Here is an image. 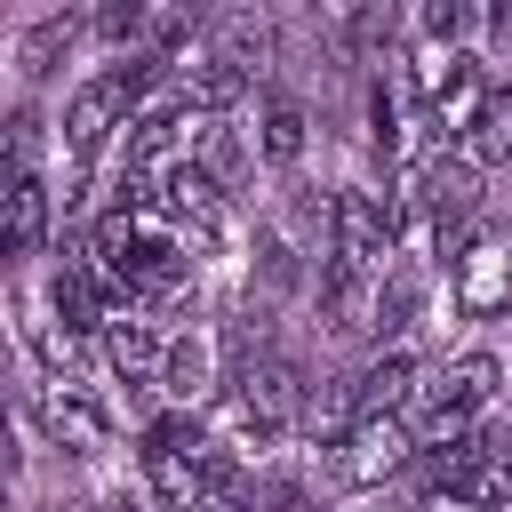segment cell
<instances>
[{
	"label": "cell",
	"instance_id": "6da1fadb",
	"mask_svg": "<svg viewBox=\"0 0 512 512\" xmlns=\"http://www.w3.org/2000/svg\"><path fill=\"white\" fill-rule=\"evenodd\" d=\"M224 432H232V448H280L288 432H304V384L280 352L224 376Z\"/></svg>",
	"mask_w": 512,
	"mask_h": 512
},
{
	"label": "cell",
	"instance_id": "7a4b0ae2",
	"mask_svg": "<svg viewBox=\"0 0 512 512\" xmlns=\"http://www.w3.org/2000/svg\"><path fill=\"white\" fill-rule=\"evenodd\" d=\"M496 384H504V360H496V352H464V360L432 368L424 392H416V408H408L416 440H424V448H448V440H464L472 424H488Z\"/></svg>",
	"mask_w": 512,
	"mask_h": 512
},
{
	"label": "cell",
	"instance_id": "3957f363",
	"mask_svg": "<svg viewBox=\"0 0 512 512\" xmlns=\"http://www.w3.org/2000/svg\"><path fill=\"white\" fill-rule=\"evenodd\" d=\"M416 456H424V440H416L408 416H360L344 432V448H328V480L336 488H376V480L408 472Z\"/></svg>",
	"mask_w": 512,
	"mask_h": 512
},
{
	"label": "cell",
	"instance_id": "277c9868",
	"mask_svg": "<svg viewBox=\"0 0 512 512\" xmlns=\"http://www.w3.org/2000/svg\"><path fill=\"white\" fill-rule=\"evenodd\" d=\"M48 312H56L64 336H104L128 304H120V280H112L96 256H64L56 280H48Z\"/></svg>",
	"mask_w": 512,
	"mask_h": 512
},
{
	"label": "cell",
	"instance_id": "5b68a950",
	"mask_svg": "<svg viewBox=\"0 0 512 512\" xmlns=\"http://www.w3.org/2000/svg\"><path fill=\"white\" fill-rule=\"evenodd\" d=\"M32 416H40V432H48L56 448H72V456H96V448L112 440V416H104V400H96L88 384H72V376L40 384V392H32Z\"/></svg>",
	"mask_w": 512,
	"mask_h": 512
},
{
	"label": "cell",
	"instance_id": "8992f818",
	"mask_svg": "<svg viewBox=\"0 0 512 512\" xmlns=\"http://www.w3.org/2000/svg\"><path fill=\"white\" fill-rule=\"evenodd\" d=\"M456 312H472V320L512 312V232L464 240V256H456Z\"/></svg>",
	"mask_w": 512,
	"mask_h": 512
},
{
	"label": "cell",
	"instance_id": "52a82bcc",
	"mask_svg": "<svg viewBox=\"0 0 512 512\" xmlns=\"http://www.w3.org/2000/svg\"><path fill=\"white\" fill-rule=\"evenodd\" d=\"M424 352H408V344H384L352 384H360V416H408L416 408V392H424Z\"/></svg>",
	"mask_w": 512,
	"mask_h": 512
},
{
	"label": "cell",
	"instance_id": "ba28073f",
	"mask_svg": "<svg viewBox=\"0 0 512 512\" xmlns=\"http://www.w3.org/2000/svg\"><path fill=\"white\" fill-rule=\"evenodd\" d=\"M0 240H8L16 264L48 248V176H40V168H8V192H0Z\"/></svg>",
	"mask_w": 512,
	"mask_h": 512
},
{
	"label": "cell",
	"instance_id": "9c48e42d",
	"mask_svg": "<svg viewBox=\"0 0 512 512\" xmlns=\"http://www.w3.org/2000/svg\"><path fill=\"white\" fill-rule=\"evenodd\" d=\"M104 368H112L128 392H144V384H160V368H168V336H160L144 312H120V320L104 328Z\"/></svg>",
	"mask_w": 512,
	"mask_h": 512
},
{
	"label": "cell",
	"instance_id": "30bf717a",
	"mask_svg": "<svg viewBox=\"0 0 512 512\" xmlns=\"http://www.w3.org/2000/svg\"><path fill=\"white\" fill-rule=\"evenodd\" d=\"M216 368H224L216 336H208V328H184V336H168V368H160V392H168L176 408H200L208 392H224V384H216Z\"/></svg>",
	"mask_w": 512,
	"mask_h": 512
},
{
	"label": "cell",
	"instance_id": "8fae6325",
	"mask_svg": "<svg viewBox=\"0 0 512 512\" xmlns=\"http://www.w3.org/2000/svg\"><path fill=\"white\" fill-rule=\"evenodd\" d=\"M488 96H496L488 64H480V56H456V72H448V80L432 88V128H440V136L456 144V136H464V128H472V120L488 112Z\"/></svg>",
	"mask_w": 512,
	"mask_h": 512
},
{
	"label": "cell",
	"instance_id": "7c38bea8",
	"mask_svg": "<svg viewBox=\"0 0 512 512\" xmlns=\"http://www.w3.org/2000/svg\"><path fill=\"white\" fill-rule=\"evenodd\" d=\"M176 96H184L200 120H224V112L248 96V72H240V64H224V56H200V64H192V56H176Z\"/></svg>",
	"mask_w": 512,
	"mask_h": 512
},
{
	"label": "cell",
	"instance_id": "4fadbf2b",
	"mask_svg": "<svg viewBox=\"0 0 512 512\" xmlns=\"http://www.w3.org/2000/svg\"><path fill=\"white\" fill-rule=\"evenodd\" d=\"M192 160H200V168H208L224 192H240V184H248V168H256V136H240L232 120H200Z\"/></svg>",
	"mask_w": 512,
	"mask_h": 512
},
{
	"label": "cell",
	"instance_id": "5bb4252c",
	"mask_svg": "<svg viewBox=\"0 0 512 512\" xmlns=\"http://www.w3.org/2000/svg\"><path fill=\"white\" fill-rule=\"evenodd\" d=\"M416 312H424V272H416V264H392V272L376 280V320H368V336H376V344H400V336L416 328Z\"/></svg>",
	"mask_w": 512,
	"mask_h": 512
},
{
	"label": "cell",
	"instance_id": "9a60e30c",
	"mask_svg": "<svg viewBox=\"0 0 512 512\" xmlns=\"http://www.w3.org/2000/svg\"><path fill=\"white\" fill-rule=\"evenodd\" d=\"M248 272H256L264 296H296V288H304V256H296V240H288L280 224H256V240H248Z\"/></svg>",
	"mask_w": 512,
	"mask_h": 512
},
{
	"label": "cell",
	"instance_id": "2e32d148",
	"mask_svg": "<svg viewBox=\"0 0 512 512\" xmlns=\"http://www.w3.org/2000/svg\"><path fill=\"white\" fill-rule=\"evenodd\" d=\"M456 160H472L480 176L512 160V88H496V96H488V112H480V120L456 136Z\"/></svg>",
	"mask_w": 512,
	"mask_h": 512
},
{
	"label": "cell",
	"instance_id": "e0dca14e",
	"mask_svg": "<svg viewBox=\"0 0 512 512\" xmlns=\"http://www.w3.org/2000/svg\"><path fill=\"white\" fill-rule=\"evenodd\" d=\"M360 424V384H320L312 400H304V440L328 456V448H344V432Z\"/></svg>",
	"mask_w": 512,
	"mask_h": 512
},
{
	"label": "cell",
	"instance_id": "ac0fdd59",
	"mask_svg": "<svg viewBox=\"0 0 512 512\" xmlns=\"http://www.w3.org/2000/svg\"><path fill=\"white\" fill-rule=\"evenodd\" d=\"M72 40H80V16L64 8V16H40V24H24V40H16V64H24V80H48L64 56H72Z\"/></svg>",
	"mask_w": 512,
	"mask_h": 512
},
{
	"label": "cell",
	"instance_id": "d6986e66",
	"mask_svg": "<svg viewBox=\"0 0 512 512\" xmlns=\"http://www.w3.org/2000/svg\"><path fill=\"white\" fill-rule=\"evenodd\" d=\"M480 32V16L464 8V0H432L424 16H416V40H424V56H472L464 40Z\"/></svg>",
	"mask_w": 512,
	"mask_h": 512
},
{
	"label": "cell",
	"instance_id": "ffe728a7",
	"mask_svg": "<svg viewBox=\"0 0 512 512\" xmlns=\"http://www.w3.org/2000/svg\"><path fill=\"white\" fill-rule=\"evenodd\" d=\"M216 56L256 80V72L272 64V24H264V16H216Z\"/></svg>",
	"mask_w": 512,
	"mask_h": 512
},
{
	"label": "cell",
	"instance_id": "44dd1931",
	"mask_svg": "<svg viewBox=\"0 0 512 512\" xmlns=\"http://www.w3.org/2000/svg\"><path fill=\"white\" fill-rule=\"evenodd\" d=\"M256 152H264L272 168H296V160H304V104L272 96V104H264V120H256Z\"/></svg>",
	"mask_w": 512,
	"mask_h": 512
},
{
	"label": "cell",
	"instance_id": "7402d4cb",
	"mask_svg": "<svg viewBox=\"0 0 512 512\" xmlns=\"http://www.w3.org/2000/svg\"><path fill=\"white\" fill-rule=\"evenodd\" d=\"M416 512H472V504H456V496H424Z\"/></svg>",
	"mask_w": 512,
	"mask_h": 512
}]
</instances>
